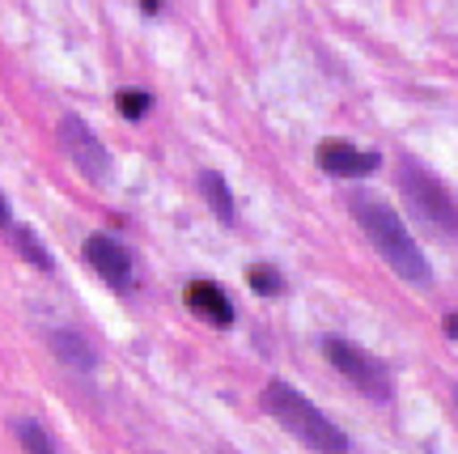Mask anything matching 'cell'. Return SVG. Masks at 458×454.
<instances>
[{"instance_id":"obj_1","label":"cell","mask_w":458,"mask_h":454,"mask_svg":"<svg viewBox=\"0 0 458 454\" xmlns=\"http://www.w3.org/2000/svg\"><path fill=\"white\" fill-rule=\"evenodd\" d=\"M348 212H352V221L365 229V238L377 246V255L391 263L394 272L403 276V280H411V285H428V263L420 255V246H416L408 226L399 221V212L382 195L352 192L348 195Z\"/></svg>"},{"instance_id":"obj_13","label":"cell","mask_w":458,"mask_h":454,"mask_svg":"<svg viewBox=\"0 0 458 454\" xmlns=\"http://www.w3.org/2000/svg\"><path fill=\"white\" fill-rule=\"evenodd\" d=\"M114 107H119V115H128V119H140V115L153 107V98H148L145 90H119Z\"/></svg>"},{"instance_id":"obj_12","label":"cell","mask_w":458,"mask_h":454,"mask_svg":"<svg viewBox=\"0 0 458 454\" xmlns=\"http://www.w3.org/2000/svg\"><path fill=\"white\" fill-rule=\"evenodd\" d=\"M246 285H250V289L255 293H263V297H280V293H284V276L276 272V268H250V272H246Z\"/></svg>"},{"instance_id":"obj_14","label":"cell","mask_w":458,"mask_h":454,"mask_svg":"<svg viewBox=\"0 0 458 454\" xmlns=\"http://www.w3.org/2000/svg\"><path fill=\"white\" fill-rule=\"evenodd\" d=\"M21 446H30V450H38V454H51L55 446L47 441V433L38 429V424H21Z\"/></svg>"},{"instance_id":"obj_10","label":"cell","mask_w":458,"mask_h":454,"mask_svg":"<svg viewBox=\"0 0 458 454\" xmlns=\"http://www.w3.org/2000/svg\"><path fill=\"white\" fill-rule=\"evenodd\" d=\"M199 192H204V200H208V209L216 212V221H233V200H229V187L225 179L216 175V170H199Z\"/></svg>"},{"instance_id":"obj_16","label":"cell","mask_w":458,"mask_h":454,"mask_svg":"<svg viewBox=\"0 0 458 454\" xmlns=\"http://www.w3.org/2000/svg\"><path fill=\"white\" fill-rule=\"evenodd\" d=\"M13 221H9V204H4V195H0V229H9Z\"/></svg>"},{"instance_id":"obj_7","label":"cell","mask_w":458,"mask_h":454,"mask_svg":"<svg viewBox=\"0 0 458 454\" xmlns=\"http://www.w3.org/2000/svg\"><path fill=\"white\" fill-rule=\"evenodd\" d=\"M318 166L327 175H340V179H365V175H374L382 166V158L377 153H360V149L344 145V141H323L318 145Z\"/></svg>"},{"instance_id":"obj_17","label":"cell","mask_w":458,"mask_h":454,"mask_svg":"<svg viewBox=\"0 0 458 454\" xmlns=\"http://www.w3.org/2000/svg\"><path fill=\"white\" fill-rule=\"evenodd\" d=\"M140 9H145V13H157V0H140Z\"/></svg>"},{"instance_id":"obj_8","label":"cell","mask_w":458,"mask_h":454,"mask_svg":"<svg viewBox=\"0 0 458 454\" xmlns=\"http://www.w3.org/2000/svg\"><path fill=\"white\" fill-rule=\"evenodd\" d=\"M187 306L196 310L204 323H213V327L233 323V306H229V297L216 289L213 280H196V285H187Z\"/></svg>"},{"instance_id":"obj_3","label":"cell","mask_w":458,"mask_h":454,"mask_svg":"<svg viewBox=\"0 0 458 454\" xmlns=\"http://www.w3.org/2000/svg\"><path fill=\"white\" fill-rule=\"evenodd\" d=\"M399 192H403V200L411 204V212H416L420 221H428V226L442 229V234H458V204H454V195L445 192L433 175H425L416 162L399 166Z\"/></svg>"},{"instance_id":"obj_5","label":"cell","mask_w":458,"mask_h":454,"mask_svg":"<svg viewBox=\"0 0 458 454\" xmlns=\"http://www.w3.org/2000/svg\"><path fill=\"white\" fill-rule=\"evenodd\" d=\"M60 145H64L68 162L77 166L85 179H94V183L111 179V153H106V145L85 128L77 115H64V119H60Z\"/></svg>"},{"instance_id":"obj_2","label":"cell","mask_w":458,"mask_h":454,"mask_svg":"<svg viewBox=\"0 0 458 454\" xmlns=\"http://www.w3.org/2000/svg\"><path fill=\"white\" fill-rule=\"evenodd\" d=\"M263 407H267L297 441H306L310 450H335V454L348 450V438H344L340 429H335L306 395H297L293 387H284L280 378H272V382L263 387Z\"/></svg>"},{"instance_id":"obj_15","label":"cell","mask_w":458,"mask_h":454,"mask_svg":"<svg viewBox=\"0 0 458 454\" xmlns=\"http://www.w3.org/2000/svg\"><path fill=\"white\" fill-rule=\"evenodd\" d=\"M445 336H450V340H458V314H450V319H445Z\"/></svg>"},{"instance_id":"obj_4","label":"cell","mask_w":458,"mask_h":454,"mask_svg":"<svg viewBox=\"0 0 458 454\" xmlns=\"http://www.w3.org/2000/svg\"><path fill=\"white\" fill-rule=\"evenodd\" d=\"M323 357H327L331 370H340L365 399H374V404H386V399H391V373H386V365L377 357H369V353H360L357 344L340 340V336H327V340H323Z\"/></svg>"},{"instance_id":"obj_9","label":"cell","mask_w":458,"mask_h":454,"mask_svg":"<svg viewBox=\"0 0 458 454\" xmlns=\"http://www.w3.org/2000/svg\"><path fill=\"white\" fill-rule=\"evenodd\" d=\"M51 353L64 361L68 370H77V373L94 370V348H89L85 336H77V331H51Z\"/></svg>"},{"instance_id":"obj_6","label":"cell","mask_w":458,"mask_h":454,"mask_svg":"<svg viewBox=\"0 0 458 454\" xmlns=\"http://www.w3.org/2000/svg\"><path fill=\"white\" fill-rule=\"evenodd\" d=\"M85 260H89V268H94V272H98L114 293L131 289V260H128V251L114 243L111 234H94V238H85Z\"/></svg>"},{"instance_id":"obj_11","label":"cell","mask_w":458,"mask_h":454,"mask_svg":"<svg viewBox=\"0 0 458 454\" xmlns=\"http://www.w3.org/2000/svg\"><path fill=\"white\" fill-rule=\"evenodd\" d=\"M4 234H9V243L17 246V255H21V260H30L34 268H38V272H51V255H47V251H43V243L34 238V229L9 226V229H4Z\"/></svg>"}]
</instances>
